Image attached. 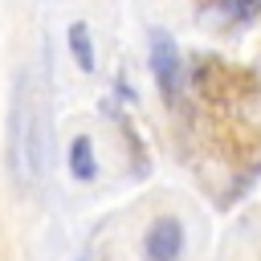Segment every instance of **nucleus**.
<instances>
[{
    "label": "nucleus",
    "instance_id": "obj_6",
    "mask_svg": "<svg viewBox=\"0 0 261 261\" xmlns=\"http://www.w3.org/2000/svg\"><path fill=\"white\" fill-rule=\"evenodd\" d=\"M261 8V0H237V12L241 16H249V12H257Z\"/></svg>",
    "mask_w": 261,
    "mask_h": 261
},
{
    "label": "nucleus",
    "instance_id": "obj_3",
    "mask_svg": "<svg viewBox=\"0 0 261 261\" xmlns=\"http://www.w3.org/2000/svg\"><path fill=\"white\" fill-rule=\"evenodd\" d=\"M143 253H147V261H179V253H184V224L175 216H159L147 228Z\"/></svg>",
    "mask_w": 261,
    "mask_h": 261
},
{
    "label": "nucleus",
    "instance_id": "obj_2",
    "mask_svg": "<svg viewBox=\"0 0 261 261\" xmlns=\"http://www.w3.org/2000/svg\"><path fill=\"white\" fill-rule=\"evenodd\" d=\"M151 69H155L159 90L167 98H175V90H179V49H175V41L163 29L151 33Z\"/></svg>",
    "mask_w": 261,
    "mask_h": 261
},
{
    "label": "nucleus",
    "instance_id": "obj_5",
    "mask_svg": "<svg viewBox=\"0 0 261 261\" xmlns=\"http://www.w3.org/2000/svg\"><path fill=\"white\" fill-rule=\"evenodd\" d=\"M69 49H73V61H77L82 73H94V69H98V61H94V41H90V29H86L82 20L69 24Z\"/></svg>",
    "mask_w": 261,
    "mask_h": 261
},
{
    "label": "nucleus",
    "instance_id": "obj_1",
    "mask_svg": "<svg viewBox=\"0 0 261 261\" xmlns=\"http://www.w3.org/2000/svg\"><path fill=\"white\" fill-rule=\"evenodd\" d=\"M8 171H12V184L16 188H29L33 175L41 171V130H37V114L29 106L24 77L16 82L12 118H8Z\"/></svg>",
    "mask_w": 261,
    "mask_h": 261
},
{
    "label": "nucleus",
    "instance_id": "obj_4",
    "mask_svg": "<svg viewBox=\"0 0 261 261\" xmlns=\"http://www.w3.org/2000/svg\"><path fill=\"white\" fill-rule=\"evenodd\" d=\"M69 171H73V179H82V184H90V179L98 175V163H94V143H90L86 135H77V139L69 143Z\"/></svg>",
    "mask_w": 261,
    "mask_h": 261
}]
</instances>
